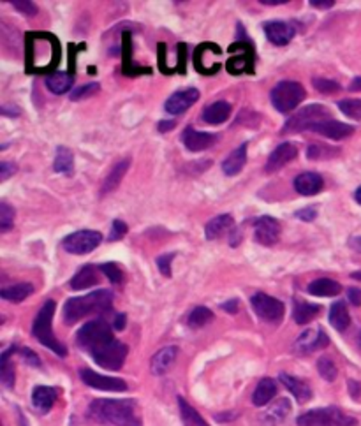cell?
<instances>
[{"mask_svg": "<svg viewBox=\"0 0 361 426\" xmlns=\"http://www.w3.org/2000/svg\"><path fill=\"white\" fill-rule=\"evenodd\" d=\"M78 346L90 354L94 361L106 370H120L127 358L126 343L113 336L111 326L104 319L90 321L76 335Z\"/></svg>", "mask_w": 361, "mask_h": 426, "instance_id": "obj_1", "label": "cell"}, {"mask_svg": "<svg viewBox=\"0 0 361 426\" xmlns=\"http://www.w3.org/2000/svg\"><path fill=\"white\" fill-rule=\"evenodd\" d=\"M60 60V46L51 34H27V73H50Z\"/></svg>", "mask_w": 361, "mask_h": 426, "instance_id": "obj_2", "label": "cell"}, {"mask_svg": "<svg viewBox=\"0 0 361 426\" xmlns=\"http://www.w3.org/2000/svg\"><path fill=\"white\" fill-rule=\"evenodd\" d=\"M94 421L110 426H141L133 400H94L88 409Z\"/></svg>", "mask_w": 361, "mask_h": 426, "instance_id": "obj_3", "label": "cell"}, {"mask_svg": "<svg viewBox=\"0 0 361 426\" xmlns=\"http://www.w3.org/2000/svg\"><path fill=\"white\" fill-rule=\"evenodd\" d=\"M113 307V293L108 289L94 291L85 296L71 298L64 305V323L76 324L92 314H106Z\"/></svg>", "mask_w": 361, "mask_h": 426, "instance_id": "obj_4", "label": "cell"}, {"mask_svg": "<svg viewBox=\"0 0 361 426\" xmlns=\"http://www.w3.org/2000/svg\"><path fill=\"white\" fill-rule=\"evenodd\" d=\"M53 316H55V301L48 300L41 307L37 316H35L34 324H32V335L37 339L39 343H42L44 347L53 350L57 356L64 358L65 354H67V349H65V346H62V343L58 342V339L53 335V331H51Z\"/></svg>", "mask_w": 361, "mask_h": 426, "instance_id": "obj_5", "label": "cell"}, {"mask_svg": "<svg viewBox=\"0 0 361 426\" xmlns=\"http://www.w3.org/2000/svg\"><path fill=\"white\" fill-rule=\"evenodd\" d=\"M270 97L275 110L280 113H289V111L296 110L305 99V88L298 81H280L274 87Z\"/></svg>", "mask_w": 361, "mask_h": 426, "instance_id": "obj_6", "label": "cell"}, {"mask_svg": "<svg viewBox=\"0 0 361 426\" xmlns=\"http://www.w3.org/2000/svg\"><path fill=\"white\" fill-rule=\"evenodd\" d=\"M331 120V113L328 108H324L323 104H310V106H305L303 110L298 111L294 117H291L285 122L284 133H301V130H310L312 127L317 126L321 122H326Z\"/></svg>", "mask_w": 361, "mask_h": 426, "instance_id": "obj_7", "label": "cell"}, {"mask_svg": "<svg viewBox=\"0 0 361 426\" xmlns=\"http://www.w3.org/2000/svg\"><path fill=\"white\" fill-rule=\"evenodd\" d=\"M356 419L344 414L340 409H314L298 418V426H354Z\"/></svg>", "mask_w": 361, "mask_h": 426, "instance_id": "obj_8", "label": "cell"}, {"mask_svg": "<svg viewBox=\"0 0 361 426\" xmlns=\"http://www.w3.org/2000/svg\"><path fill=\"white\" fill-rule=\"evenodd\" d=\"M101 241H103L101 232L94 231V229H83V231L71 232L69 236H65L64 241H62V247L69 254L85 255L99 247Z\"/></svg>", "mask_w": 361, "mask_h": 426, "instance_id": "obj_9", "label": "cell"}, {"mask_svg": "<svg viewBox=\"0 0 361 426\" xmlns=\"http://www.w3.org/2000/svg\"><path fill=\"white\" fill-rule=\"evenodd\" d=\"M252 309L258 314V317H261L262 321L267 323H278L284 317V303L278 301L277 298L268 296L265 293H255L251 300Z\"/></svg>", "mask_w": 361, "mask_h": 426, "instance_id": "obj_10", "label": "cell"}, {"mask_svg": "<svg viewBox=\"0 0 361 426\" xmlns=\"http://www.w3.org/2000/svg\"><path fill=\"white\" fill-rule=\"evenodd\" d=\"M81 381L87 386L94 389H101V391H117L122 393L127 391V382L122 379H117V377H106L101 375V373L94 372L90 368H81L80 370Z\"/></svg>", "mask_w": 361, "mask_h": 426, "instance_id": "obj_11", "label": "cell"}, {"mask_svg": "<svg viewBox=\"0 0 361 426\" xmlns=\"http://www.w3.org/2000/svg\"><path fill=\"white\" fill-rule=\"evenodd\" d=\"M254 238L258 244L265 245V247H271L280 238V224L274 217H268V215L255 219Z\"/></svg>", "mask_w": 361, "mask_h": 426, "instance_id": "obj_12", "label": "cell"}, {"mask_svg": "<svg viewBox=\"0 0 361 426\" xmlns=\"http://www.w3.org/2000/svg\"><path fill=\"white\" fill-rule=\"evenodd\" d=\"M262 31L267 34L268 41L274 42L277 46H285L293 41L296 35V28L293 23L280 22V19H274V22H267L262 25Z\"/></svg>", "mask_w": 361, "mask_h": 426, "instance_id": "obj_13", "label": "cell"}, {"mask_svg": "<svg viewBox=\"0 0 361 426\" xmlns=\"http://www.w3.org/2000/svg\"><path fill=\"white\" fill-rule=\"evenodd\" d=\"M326 346H328V335L321 330V327H316V330L303 331L300 335V339L296 340V343H294V349H296L300 354H308L314 352V350L317 349H323V347Z\"/></svg>", "mask_w": 361, "mask_h": 426, "instance_id": "obj_14", "label": "cell"}, {"mask_svg": "<svg viewBox=\"0 0 361 426\" xmlns=\"http://www.w3.org/2000/svg\"><path fill=\"white\" fill-rule=\"evenodd\" d=\"M199 99L198 88H187V90L175 92L169 99L166 101V111L171 114H182L183 111L189 110Z\"/></svg>", "mask_w": 361, "mask_h": 426, "instance_id": "obj_15", "label": "cell"}, {"mask_svg": "<svg viewBox=\"0 0 361 426\" xmlns=\"http://www.w3.org/2000/svg\"><path fill=\"white\" fill-rule=\"evenodd\" d=\"M182 141L189 152H203L215 143L217 136L210 133H199L194 127H187L182 134Z\"/></svg>", "mask_w": 361, "mask_h": 426, "instance_id": "obj_16", "label": "cell"}, {"mask_svg": "<svg viewBox=\"0 0 361 426\" xmlns=\"http://www.w3.org/2000/svg\"><path fill=\"white\" fill-rule=\"evenodd\" d=\"M298 155V146L294 143H282L277 148L271 152V155L268 157V162L265 166L267 173H275L280 168H284L285 164L291 162L294 157Z\"/></svg>", "mask_w": 361, "mask_h": 426, "instance_id": "obj_17", "label": "cell"}, {"mask_svg": "<svg viewBox=\"0 0 361 426\" xmlns=\"http://www.w3.org/2000/svg\"><path fill=\"white\" fill-rule=\"evenodd\" d=\"M310 133L321 134L324 137H330V139H344V137H349L351 134H354V127L349 123L339 122V120H326V122H321L317 126H314L310 129Z\"/></svg>", "mask_w": 361, "mask_h": 426, "instance_id": "obj_18", "label": "cell"}, {"mask_svg": "<svg viewBox=\"0 0 361 426\" xmlns=\"http://www.w3.org/2000/svg\"><path fill=\"white\" fill-rule=\"evenodd\" d=\"M324 180L319 173H301L294 178V189L301 196H316L323 191Z\"/></svg>", "mask_w": 361, "mask_h": 426, "instance_id": "obj_19", "label": "cell"}, {"mask_svg": "<svg viewBox=\"0 0 361 426\" xmlns=\"http://www.w3.org/2000/svg\"><path fill=\"white\" fill-rule=\"evenodd\" d=\"M176 356H178V349L175 346L164 347L159 352H156V356L152 358L150 363V368H152L153 375H164L167 370L171 368L173 363L176 361Z\"/></svg>", "mask_w": 361, "mask_h": 426, "instance_id": "obj_20", "label": "cell"}, {"mask_svg": "<svg viewBox=\"0 0 361 426\" xmlns=\"http://www.w3.org/2000/svg\"><path fill=\"white\" fill-rule=\"evenodd\" d=\"M99 284V271L97 268L92 266V264H85L83 268L76 271V275L71 278V289L81 291L88 289V287H94Z\"/></svg>", "mask_w": 361, "mask_h": 426, "instance_id": "obj_21", "label": "cell"}, {"mask_svg": "<svg viewBox=\"0 0 361 426\" xmlns=\"http://www.w3.org/2000/svg\"><path fill=\"white\" fill-rule=\"evenodd\" d=\"M55 402H57V389L50 388V386H37L32 393V404L42 414L50 412Z\"/></svg>", "mask_w": 361, "mask_h": 426, "instance_id": "obj_22", "label": "cell"}, {"mask_svg": "<svg viewBox=\"0 0 361 426\" xmlns=\"http://www.w3.org/2000/svg\"><path fill=\"white\" fill-rule=\"evenodd\" d=\"M245 162H247V143L240 145L238 148L233 150V152L226 157L224 162H222V171L228 176H235L245 168Z\"/></svg>", "mask_w": 361, "mask_h": 426, "instance_id": "obj_23", "label": "cell"}, {"mask_svg": "<svg viewBox=\"0 0 361 426\" xmlns=\"http://www.w3.org/2000/svg\"><path fill=\"white\" fill-rule=\"evenodd\" d=\"M231 114V104L226 103V101H217V103L208 104L203 111V120L210 126H219V123H224L226 120Z\"/></svg>", "mask_w": 361, "mask_h": 426, "instance_id": "obj_24", "label": "cell"}, {"mask_svg": "<svg viewBox=\"0 0 361 426\" xmlns=\"http://www.w3.org/2000/svg\"><path fill=\"white\" fill-rule=\"evenodd\" d=\"M307 291L312 294V296L331 298V296H339L340 291H342V286H340L339 282L331 280V278H317V280L308 284Z\"/></svg>", "mask_w": 361, "mask_h": 426, "instance_id": "obj_25", "label": "cell"}, {"mask_svg": "<svg viewBox=\"0 0 361 426\" xmlns=\"http://www.w3.org/2000/svg\"><path fill=\"white\" fill-rule=\"evenodd\" d=\"M280 382L296 396L300 404H305V402H308V400L312 398V389L308 388V384H305L301 379H298V377L289 375V373H280Z\"/></svg>", "mask_w": 361, "mask_h": 426, "instance_id": "obj_26", "label": "cell"}, {"mask_svg": "<svg viewBox=\"0 0 361 426\" xmlns=\"http://www.w3.org/2000/svg\"><path fill=\"white\" fill-rule=\"evenodd\" d=\"M233 224H235V222H233V217L229 215V213L212 219V221H210L205 228L206 240H217V238H221L222 235L231 231Z\"/></svg>", "mask_w": 361, "mask_h": 426, "instance_id": "obj_27", "label": "cell"}, {"mask_svg": "<svg viewBox=\"0 0 361 426\" xmlns=\"http://www.w3.org/2000/svg\"><path fill=\"white\" fill-rule=\"evenodd\" d=\"M275 395H277V382L274 379H262L258 384V388H255L254 395H252V404L255 407L268 405Z\"/></svg>", "mask_w": 361, "mask_h": 426, "instance_id": "obj_28", "label": "cell"}, {"mask_svg": "<svg viewBox=\"0 0 361 426\" xmlns=\"http://www.w3.org/2000/svg\"><path fill=\"white\" fill-rule=\"evenodd\" d=\"M72 83H74V78L69 73H51L46 78V87L50 92H53L55 96H62V94L71 90Z\"/></svg>", "mask_w": 361, "mask_h": 426, "instance_id": "obj_29", "label": "cell"}, {"mask_svg": "<svg viewBox=\"0 0 361 426\" xmlns=\"http://www.w3.org/2000/svg\"><path fill=\"white\" fill-rule=\"evenodd\" d=\"M330 323L335 330H339V331H346L347 327H349L351 316H349V310H347L344 301H337V303L331 305Z\"/></svg>", "mask_w": 361, "mask_h": 426, "instance_id": "obj_30", "label": "cell"}, {"mask_svg": "<svg viewBox=\"0 0 361 426\" xmlns=\"http://www.w3.org/2000/svg\"><path fill=\"white\" fill-rule=\"evenodd\" d=\"M131 166V159H122L120 162H117L113 166V169L110 171V175L106 176V182H104L103 185V194H106V192L115 191L118 187V183L122 182L124 175L127 173V169H129Z\"/></svg>", "mask_w": 361, "mask_h": 426, "instance_id": "obj_31", "label": "cell"}, {"mask_svg": "<svg viewBox=\"0 0 361 426\" xmlns=\"http://www.w3.org/2000/svg\"><path fill=\"white\" fill-rule=\"evenodd\" d=\"M321 312L319 305L314 303H305V301H294V310L293 317L298 324H307L310 323L317 314Z\"/></svg>", "mask_w": 361, "mask_h": 426, "instance_id": "obj_32", "label": "cell"}, {"mask_svg": "<svg viewBox=\"0 0 361 426\" xmlns=\"http://www.w3.org/2000/svg\"><path fill=\"white\" fill-rule=\"evenodd\" d=\"M32 293H34L32 284H15V286L4 287L0 291V296L8 301H12V303H19V301L27 300Z\"/></svg>", "mask_w": 361, "mask_h": 426, "instance_id": "obj_33", "label": "cell"}, {"mask_svg": "<svg viewBox=\"0 0 361 426\" xmlns=\"http://www.w3.org/2000/svg\"><path fill=\"white\" fill-rule=\"evenodd\" d=\"M53 169L57 173H64V175H71L74 171V157L72 152L65 146H58L57 153H55Z\"/></svg>", "mask_w": 361, "mask_h": 426, "instance_id": "obj_34", "label": "cell"}, {"mask_svg": "<svg viewBox=\"0 0 361 426\" xmlns=\"http://www.w3.org/2000/svg\"><path fill=\"white\" fill-rule=\"evenodd\" d=\"M178 407H180V416H182L183 426H208V423L198 414L194 407H190L182 396H178Z\"/></svg>", "mask_w": 361, "mask_h": 426, "instance_id": "obj_35", "label": "cell"}, {"mask_svg": "<svg viewBox=\"0 0 361 426\" xmlns=\"http://www.w3.org/2000/svg\"><path fill=\"white\" fill-rule=\"evenodd\" d=\"M15 350L16 347L4 350V352H2V358H0V379H2L6 388H12V386H15V368H12L11 361H9V358H11V354L15 352Z\"/></svg>", "mask_w": 361, "mask_h": 426, "instance_id": "obj_36", "label": "cell"}, {"mask_svg": "<svg viewBox=\"0 0 361 426\" xmlns=\"http://www.w3.org/2000/svg\"><path fill=\"white\" fill-rule=\"evenodd\" d=\"M150 74L152 69H137L131 60V34H124V74L136 76V74Z\"/></svg>", "mask_w": 361, "mask_h": 426, "instance_id": "obj_37", "label": "cell"}, {"mask_svg": "<svg viewBox=\"0 0 361 426\" xmlns=\"http://www.w3.org/2000/svg\"><path fill=\"white\" fill-rule=\"evenodd\" d=\"M289 411H291V404H289V400L282 398V400H278L277 404H275L274 407L267 412L265 419H267L268 423H274V425H277V423H280L282 419L289 414Z\"/></svg>", "mask_w": 361, "mask_h": 426, "instance_id": "obj_38", "label": "cell"}, {"mask_svg": "<svg viewBox=\"0 0 361 426\" xmlns=\"http://www.w3.org/2000/svg\"><path fill=\"white\" fill-rule=\"evenodd\" d=\"M213 319L212 310H208L206 307H198L190 312L189 316V326L190 327H203Z\"/></svg>", "mask_w": 361, "mask_h": 426, "instance_id": "obj_39", "label": "cell"}, {"mask_svg": "<svg viewBox=\"0 0 361 426\" xmlns=\"http://www.w3.org/2000/svg\"><path fill=\"white\" fill-rule=\"evenodd\" d=\"M339 110L353 120H361V99H344L339 103Z\"/></svg>", "mask_w": 361, "mask_h": 426, "instance_id": "obj_40", "label": "cell"}, {"mask_svg": "<svg viewBox=\"0 0 361 426\" xmlns=\"http://www.w3.org/2000/svg\"><path fill=\"white\" fill-rule=\"evenodd\" d=\"M317 370H319L321 377H323L324 381L333 382L335 379H337V366H335V363L331 361L330 358H319Z\"/></svg>", "mask_w": 361, "mask_h": 426, "instance_id": "obj_41", "label": "cell"}, {"mask_svg": "<svg viewBox=\"0 0 361 426\" xmlns=\"http://www.w3.org/2000/svg\"><path fill=\"white\" fill-rule=\"evenodd\" d=\"M12 224H15V210L8 203H2L0 205V231H9Z\"/></svg>", "mask_w": 361, "mask_h": 426, "instance_id": "obj_42", "label": "cell"}, {"mask_svg": "<svg viewBox=\"0 0 361 426\" xmlns=\"http://www.w3.org/2000/svg\"><path fill=\"white\" fill-rule=\"evenodd\" d=\"M101 90V85L99 83H88L83 85V87L76 88V90L71 94V101H81V99H87V97L95 96L97 92Z\"/></svg>", "mask_w": 361, "mask_h": 426, "instance_id": "obj_43", "label": "cell"}, {"mask_svg": "<svg viewBox=\"0 0 361 426\" xmlns=\"http://www.w3.org/2000/svg\"><path fill=\"white\" fill-rule=\"evenodd\" d=\"M101 271H103L104 275H106L108 278H110L113 284H122L124 282V271L120 270V266L115 263H106V264H101Z\"/></svg>", "mask_w": 361, "mask_h": 426, "instance_id": "obj_44", "label": "cell"}, {"mask_svg": "<svg viewBox=\"0 0 361 426\" xmlns=\"http://www.w3.org/2000/svg\"><path fill=\"white\" fill-rule=\"evenodd\" d=\"M314 87L323 94H333V92L340 90V85L333 80H328V78H314Z\"/></svg>", "mask_w": 361, "mask_h": 426, "instance_id": "obj_45", "label": "cell"}, {"mask_svg": "<svg viewBox=\"0 0 361 426\" xmlns=\"http://www.w3.org/2000/svg\"><path fill=\"white\" fill-rule=\"evenodd\" d=\"M126 232H127V224L120 221V219H117V221H113V224H111V231L110 236H108V240L110 241L122 240L124 236H126Z\"/></svg>", "mask_w": 361, "mask_h": 426, "instance_id": "obj_46", "label": "cell"}, {"mask_svg": "<svg viewBox=\"0 0 361 426\" xmlns=\"http://www.w3.org/2000/svg\"><path fill=\"white\" fill-rule=\"evenodd\" d=\"M11 4L16 11L23 12L25 16L37 15V6H35L34 2H28V0H12Z\"/></svg>", "mask_w": 361, "mask_h": 426, "instance_id": "obj_47", "label": "cell"}, {"mask_svg": "<svg viewBox=\"0 0 361 426\" xmlns=\"http://www.w3.org/2000/svg\"><path fill=\"white\" fill-rule=\"evenodd\" d=\"M175 259V254H164L157 257V266L164 277H171V261Z\"/></svg>", "mask_w": 361, "mask_h": 426, "instance_id": "obj_48", "label": "cell"}, {"mask_svg": "<svg viewBox=\"0 0 361 426\" xmlns=\"http://www.w3.org/2000/svg\"><path fill=\"white\" fill-rule=\"evenodd\" d=\"M294 215H296V219H301V221L312 222L317 217V210L314 208V206H307V208H303V210H298Z\"/></svg>", "mask_w": 361, "mask_h": 426, "instance_id": "obj_49", "label": "cell"}, {"mask_svg": "<svg viewBox=\"0 0 361 426\" xmlns=\"http://www.w3.org/2000/svg\"><path fill=\"white\" fill-rule=\"evenodd\" d=\"M16 173V166L12 162H2L0 164V178L2 180H8L9 176H12Z\"/></svg>", "mask_w": 361, "mask_h": 426, "instance_id": "obj_50", "label": "cell"}, {"mask_svg": "<svg viewBox=\"0 0 361 426\" xmlns=\"http://www.w3.org/2000/svg\"><path fill=\"white\" fill-rule=\"evenodd\" d=\"M19 352H22V356H23V358H25V361H27L28 365H32V366H41V361H39L37 354H35L34 350H31V349H22V350H19Z\"/></svg>", "mask_w": 361, "mask_h": 426, "instance_id": "obj_51", "label": "cell"}, {"mask_svg": "<svg viewBox=\"0 0 361 426\" xmlns=\"http://www.w3.org/2000/svg\"><path fill=\"white\" fill-rule=\"evenodd\" d=\"M347 298H349V301L354 305V307H360V305H361V289H358V287H351V289L347 291Z\"/></svg>", "mask_w": 361, "mask_h": 426, "instance_id": "obj_52", "label": "cell"}, {"mask_svg": "<svg viewBox=\"0 0 361 426\" xmlns=\"http://www.w3.org/2000/svg\"><path fill=\"white\" fill-rule=\"evenodd\" d=\"M308 4L312 8H319V9H330L335 6V0H308Z\"/></svg>", "mask_w": 361, "mask_h": 426, "instance_id": "obj_53", "label": "cell"}, {"mask_svg": "<svg viewBox=\"0 0 361 426\" xmlns=\"http://www.w3.org/2000/svg\"><path fill=\"white\" fill-rule=\"evenodd\" d=\"M221 307H222V310H226V312L236 314L238 312V300H229V301H226V303H222Z\"/></svg>", "mask_w": 361, "mask_h": 426, "instance_id": "obj_54", "label": "cell"}, {"mask_svg": "<svg viewBox=\"0 0 361 426\" xmlns=\"http://www.w3.org/2000/svg\"><path fill=\"white\" fill-rule=\"evenodd\" d=\"M19 113H22V111H19L16 106H12V104H6V106H2V114H4V117H18Z\"/></svg>", "mask_w": 361, "mask_h": 426, "instance_id": "obj_55", "label": "cell"}, {"mask_svg": "<svg viewBox=\"0 0 361 426\" xmlns=\"http://www.w3.org/2000/svg\"><path fill=\"white\" fill-rule=\"evenodd\" d=\"M126 319H127V317L124 316V314H118V316L115 317V321H113V327H115V330L122 331L124 326H126Z\"/></svg>", "mask_w": 361, "mask_h": 426, "instance_id": "obj_56", "label": "cell"}, {"mask_svg": "<svg viewBox=\"0 0 361 426\" xmlns=\"http://www.w3.org/2000/svg\"><path fill=\"white\" fill-rule=\"evenodd\" d=\"M175 126H176L175 120H162V122H159V127H157V129H159V133H166V130H171Z\"/></svg>", "mask_w": 361, "mask_h": 426, "instance_id": "obj_57", "label": "cell"}, {"mask_svg": "<svg viewBox=\"0 0 361 426\" xmlns=\"http://www.w3.org/2000/svg\"><path fill=\"white\" fill-rule=\"evenodd\" d=\"M349 245H351V248H353V250L360 252V254H361V236H354V238H351Z\"/></svg>", "mask_w": 361, "mask_h": 426, "instance_id": "obj_58", "label": "cell"}, {"mask_svg": "<svg viewBox=\"0 0 361 426\" xmlns=\"http://www.w3.org/2000/svg\"><path fill=\"white\" fill-rule=\"evenodd\" d=\"M349 90H351V92H361V76L354 78V80L351 81Z\"/></svg>", "mask_w": 361, "mask_h": 426, "instance_id": "obj_59", "label": "cell"}, {"mask_svg": "<svg viewBox=\"0 0 361 426\" xmlns=\"http://www.w3.org/2000/svg\"><path fill=\"white\" fill-rule=\"evenodd\" d=\"M289 0H261V4L265 6H280V4H287Z\"/></svg>", "mask_w": 361, "mask_h": 426, "instance_id": "obj_60", "label": "cell"}, {"mask_svg": "<svg viewBox=\"0 0 361 426\" xmlns=\"http://www.w3.org/2000/svg\"><path fill=\"white\" fill-rule=\"evenodd\" d=\"M358 388H360V384L354 381H349V389H351V395L358 396Z\"/></svg>", "mask_w": 361, "mask_h": 426, "instance_id": "obj_61", "label": "cell"}, {"mask_svg": "<svg viewBox=\"0 0 361 426\" xmlns=\"http://www.w3.org/2000/svg\"><path fill=\"white\" fill-rule=\"evenodd\" d=\"M354 199H356V201L361 205V187H358L356 192H354Z\"/></svg>", "mask_w": 361, "mask_h": 426, "instance_id": "obj_62", "label": "cell"}, {"mask_svg": "<svg viewBox=\"0 0 361 426\" xmlns=\"http://www.w3.org/2000/svg\"><path fill=\"white\" fill-rule=\"evenodd\" d=\"M353 278H356V280H361V271H354L353 275H351Z\"/></svg>", "mask_w": 361, "mask_h": 426, "instance_id": "obj_63", "label": "cell"}, {"mask_svg": "<svg viewBox=\"0 0 361 426\" xmlns=\"http://www.w3.org/2000/svg\"><path fill=\"white\" fill-rule=\"evenodd\" d=\"M360 346H361V335H360Z\"/></svg>", "mask_w": 361, "mask_h": 426, "instance_id": "obj_64", "label": "cell"}]
</instances>
